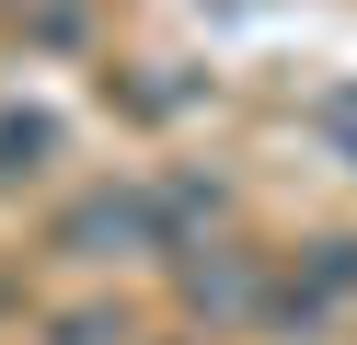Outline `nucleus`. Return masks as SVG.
Segmentation results:
<instances>
[{
  "label": "nucleus",
  "mask_w": 357,
  "mask_h": 345,
  "mask_svg": "<svg viewBox=\"0 0 357 345\" xmlns=\"http://www.w3.org/2000/svg\"><path fill=\"white\" fill-rule=\"evenodd\" d=\"M58 253H81V265H104V253H173V230L150 207V184H104V196H81L58 219Z\"/></svg>",
  "instance_id": "1"
},
{
  "label": "nucleus",
  "mask_w": 357,
  "mask_h": 345,
  "mask_svg": "<svg viewBox=\"0 0 357 345\" xmlns=\"http://www.w3.org/2000/svg\"><path fill=\"white\" fill-rule=\"evenodd\" d=\"M254 288H265L254 253H185V311H219V322H231V311H254Z\"/></svg>",
  "instance_id": "2"
},
{
  "label": "nucleus",
  "mask_w": 357,
  "mask_h": 345,
  "mask_svg": "<svg viewBox=\"0 0 357 345\" xmlns=\"http://www.w3.org/2000/svg\"><path fill=\"white\" fill-rule=\"evenodd\" d=\"M58 161V115H0V184H24Z\"/></svg>",
  "instance_id": "3"
},
{
  "label": "nucleus",
  "mask_w": 357,
  "mask_h": 345,
  "mask_svg": "<svg viewBox=\"0 0 357 345\" xmlns=\"http://www.w3.org/2000/svg\"><path fill=\"white\" fill-rule=\"evenodd\" d=\"M311 288L346 299V288H357V242H311Z\"/></svg>",
  "instance_id": "4"
},
{
  "label": "nucleus",
  "mask_w": 357,
  "mask_h": 345,
  "mask_svg": "<svg viewBox=\"0 0 357 345\" xmlns=\"http://www.w3.org/2000/svg\"><path fill=\"white\" fill-rule=\"evenodd\" d=\"M58 345H127V322H104V311H81V322H58Z\"/></svg>",
  "instance_id": "5"
}]
</instances>
